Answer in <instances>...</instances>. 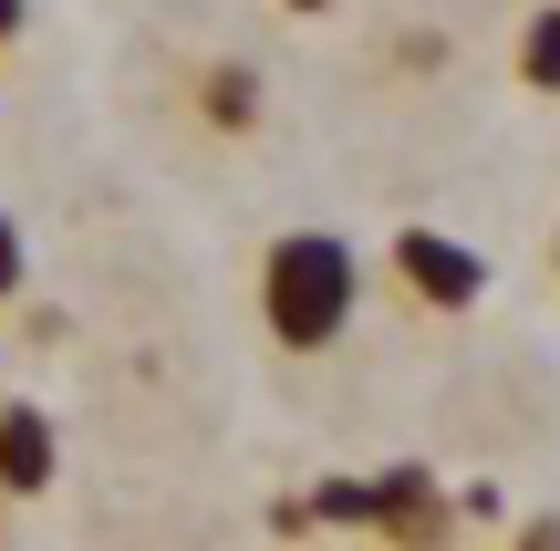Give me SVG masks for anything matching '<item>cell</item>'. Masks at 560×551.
I'll return each instance as SVG.
<instances>
[{
  "instance_id": "1",
  "label": "cell",
  "mask_w": 560,
  "mask_h": 551,
  "mask_svg": "<svg viewBox=\"0 0 560 551\" xmlns=\"http://www.w3.org/2000/svg\"><path fill=\"white\" fill-rule=\"evenodd\" d=\"M353 302H363V271H353V250H342L332 229H291V240H270V261H260V323H270L280 354L342 344Z\"/></svg>"
},
{
  "instance_id": "2",
  "label": "cell",
  "mask_w": 560,
  "mask_h": 551,
  "mask_svg": "<svg viewBox=\"0 0 560 551\" xmlns=\"http://www.w3.org/2000/svg\"><path fill=\"white\" fill-rule=\"evenodd\" d=\"M395 282L416 291L425 312H467L488 291V261L467 240H446V229H405V240H395Z\"/></svg>"
},
{
  "instance_id": "3",
  "label": "cell",
  "mask_w": 560,
  "mask_h": 551,
  "mask_svg": "<svg viewBox=\"0 0 560 551\" xmlns=\"http://www.w3.org/2000/svg\"><path fill=\"white\" fill-rule=\"evenodd\" d=\"M363 531L436 541V531H446V490H436L425 469H384V479H363Z\"/></svg>"
},
{
  "instance_id": "4",
  "label": "cell",
  "mask_w": 560,
  "mask_h": 551,
  "mask_svg": "<svg viewBox=\"0 0 560 551\" xmlns=\"http://www.w3.org/2000/svg\"><path fill=\"white\" fill-rule=\"evenodd\" d=\"M52 469H62L52 416H42V406H0V490H11V500H42V490H52Z\"/></svg>"
},
{
  "instance_id": "5",
  "label": "cell",
  "mask_w": 560,
  "mask_h": 551,
  "mask_svg": "<svg viewBox=\"0 0 560 551\" xmlns=\"http://www.w3.org/2000/svg\"><path fill=\"white\" fill-rule=\"evenodd\" d=\"M198 104H208V125H229V136H240V125H260V83H249L240 62H219V73L198 83Z\"/></svg>"
},
{
  "instance_id": "6",
  "label": "cell",
  "mask_w": 560,
  "mask_h": 551,
  "mask_svg": "<svg viewBox=\"0 0 560 551\" xmlns=\"http://www.w3.org/2000/svg\"><path fill=\"white\" fill-rule=\"evenodd\" d=\"M520 73L540 83V94H560V0H550L540 21H529V42H520Z\"/></svg>"
},
{
  "instance_id": "7",
  "label": "cell",
  "mask_w": 560,
  "mask_h": 551,
  "mask_svg": "<svg viewBox=\"0 0 560 551\" xmlns=\"http://www.w3.org/2000/svg\"><path fill=\"white\" fill-rule=\"evenodd\" d=\"M301 520H332V531H363V479H322Z\"/></svg>"
},
{
  "instance_id": "8",
  "label": "cell",
  "mask_w": 560,
  "mask_h": 551,
  "mask_svg": "<svg viewBox=\"0 0 560 551\" xmlns=\"http://www.w3.org/2000/svg\"><path fill=\"white\" fill-rule=\"evenodd\" d=\"M21 271H32V250H21V219H11V208H0V302H11V291H21Z\"/></svg>"
},
{
  "instance_id": "9",
  "label": "cell",
  "mask_w": 560,
  "mask_h": 551,
  "mask_svg": "<svg viewBox=\"0 0 560 551\" xmlns=\"http://www.w3.org/2000/svg\"><path fill=\"white\" fill-rule=\"evenodd\" d=\"M11 32H21V0H0V42H11Z\"/></svg>"
},
{
  "instance_id": "10",
  "label": "cell",
  "mask_w": 560,
  "mask_h": 551,
  "mask_svg": "<svg viewBox=\"0 0 560 551\" xmlns=\"http://www.w3.org/2000/svg\"><path fill=\"white\" fill-rule=\"evenodd\" d=\"M291 11H322V0H291Z\"/></svg>"
},
{
  "instance_id": "11",
  "label": "cell",
  "mask_w": 560,
  "mask_h": 551,
  "mask_svg": "<svg viewBox=\"0 0 560 551\" xmlns=\"http://www.w3.org/2000/svg\"><path fill=\"white\" fill-rule=\"evenodd\" d=\"M550 261H560V240H550Z\"/></svg>"
}]
</instances>
